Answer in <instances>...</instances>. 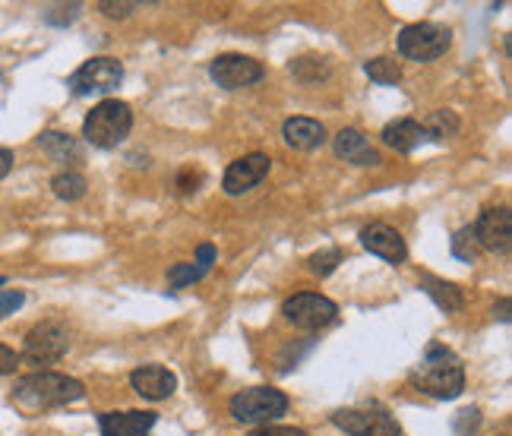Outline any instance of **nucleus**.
Returning a JSON list of instances; mask_svg holds the SVG:
<instances>
[{"label": "nucleus", "instance_id": "obj_1", "mask_svg": "<svg viewBox=\"0 0 512 436\" xmlns=\"http://www.w3.org/2000/svg\"><path fill=\"white\" fill-rule=\"evenodd\" d=\"M10 399L26 414H42V411L64 408V405L86 399V386L80 380H73V376H64V373L35 370V373L23 376V380H16Z\"/></svg>", "mask_w": 512, "mask_h": 436}, {"label": "nucleus", "instance_id": "obj_2", "mask_svg": "<svg viewBox=\"0 0 512 436\" xmlns=\"http://www.w3.org/2000/svg\"><path fill=\"white\" fill-rule=\"evenodd\" d=\"M408 380L418 392L430 395V399L449 402V399H459V395L465 392V367H462L456 351H449L446 345L433 342L424 351V364L418 370H411Z\"/></svg>", "mask_w": 512, "mask_h": 436}, {"label": "nucleus", "instance_id": "obj_3", "mask_svg": "<svg viewBox=\"0 0 512 436\" xmlns=\"http://www.w3.org/2000/svg\"><path fill=\"white\" fill-rule=\"evenodd\" d=\"M133 130V111L121 98H105L98 102L83 121L86 143L95 149H114L121 146Z\"/></svg>", "mask_w": 512, "mask_h": 436}, {"label": "nucleus", "instance_id": "obj_4", "mask_svg": "<svg viewBox=\"0 0 512 436\" xmlns=\"http://www.w3.org/2000/svg\"><path fill=\"white\" fill-rule=\"evenodd\" d=\"M228 411L238 424L269 427L288 414V395L282 389H272V386H250V389H241L238 395H234V399L228 402Z\"/></svg>", "mask_w": 512, "mask_h": 436}, {"label": "nucleus", "instance_id": "obj_5", "mask_svg": "<svg viewBox=\"0 0 512 436\" xmlns=\"http://www.w3.org/2000/svg\"><path fill=\"white\" fill-rule=\"evenodd\" d=\"M452 45V32L440 23H411L399 32V54L405 61L430 64L443 57Z\"/></svg>", "mask_w": 512, "mask_h": 436}, {"label": "nucleus", "instance_id": "obj_6", "mask_svg": "<svg viewBox=\"0 0 512 436\" xmlns=\"http://www.w3.org/2000/svg\"><path fill=\"white\" fill-rule=\"evenodd\" d=\"M70 348V335L67 326L45 320L29 329L26 342H23V354H19V364H29V367H51L57 364L67 354Z\"/></svg>", "mask_w": 512, "mask_h": 436}, {"label": "nucleus", "instance_id": "obj_7", "mask_svg": "<svg viewBox=\"0 0 512 436\" xmlns=\"http://www.w3.org/2000/svg\"><path fill=\"white\" fill-rule=\"evenodd\" d=\"M282 313L294 329L317 332V329H326V326L336 323L339 307H336V301H329V297H323V294L298 291L282 304Z\"/></svg>", "mask_w": 512, "mask_h": 436}, {"label": "nucleus", "instance_id": "obj_8", "mask_svg": "<svg viewBox=\"0 0 512 436\" xmlns=\"http://www.w3.org/2000/svg\"><path fill=\"white\" fill-rule=\"evenodd\" d=\"M121 79H124L121 61H114V57H92V61H86L70 76L67 86L73 95H80V98L83 95H108L121 86Z\"/></svg>", "mask_w": 512, "mask_h": 436}, {"label": "nucleus", "instance_id": "obj_9", "mask_svg": "<svg viewBox=\"0 0 512 436\" xmlns=\"http://www.w3.org/2000/svg\"><path fill=\"white\" fill-rule=\"evenodd\" d=\"M332 424L348 436H402L399 421L383 408H342L332 411Z\"/></svg>", "mask_w": 512, "mask_h": 436}, {"label": "nucleus", "instance_id": "obj_10", "mask_svg": "<svg viewBox=\"0 0 512 436\" xmlns=\"http://www.w3.org/2000/svg\"><path fill=\"white\" fill-rule=\"evenodd\" d=\"M209 76L219 83L222 89H247L256 86L266 76V67L260 61H253L247 54H219L209 64Z\"/></svg>", "mask_w": 512, "mask_h": 436}, {"label": "nucleus", "instance_id": "obj_11", "mask_svg": "<svg viewBox=\"0 0 512 436\" xmlns=\"http://www.w3.org/2000/svg\"><path fill=\"white\" fill-rule=\"evenodd\" d=\"M471 234L481 250L490 253H509L512 247V212L509 206H490L478 215V222L471 225Z\"/></svg>", "mask_w": 512, "mask_h": 436}, {"label": "nucleus", "instance_id": "obj_12", "mask_svg": "<svg viewBox=\"0 0 512 436\" xmlns=\"http://www.w3.org/2000/svg\"><path fill=\"white\" fill-rule=\"evenodd\" d=\"M269 168H272V158L266 152H250V155L228 165V171L222 177V190L228 196H241V193L253 190L256 184H263Z\"/></svg>", "mask_w": 512, "mask_h": 436}, {"label": "nucleus", "instance_id": "obj_13", "mask_svg": "<svg viewBox=\"0 0 512 436\" xmlns=\"http://www.w3.org/2000/svg\"><path fill=\"white\" fill-rule=\"evenodd\" d=\"M361 244H364V250L383 256V260L392 263V266H399V263L408 260V244H405V237H402L396 228H392V225H386V222H373V225H367V228L361 231Z\"/></svg>", "mask_w": 512, "mask_h": 436}, {"label": "nucleus", "instance_id": "obj_14", "mask_svg": "<svg viewBox=\"0 0 512 436\" xmlns=\"http://www.w3.org/2000/svg\"><path fill=\"white\" fill-rule=\"evenodd\" d=\"M130 386L136 395H143L146 402H165L177 389V376L162 364H146L130 373Z\"/></svg>", "mask_w": 512, "mask_h": 436}, {"label": "nucleus", "instance_id": "obj_15", "mask_svg": "<svg viewBox=\"0 0 512 436\" xmlns=\"http://www.w3.org/2000/svg\"><path fill=\"white\" fill-rule=\"evenodd\" d=\"M332 149L348 165H358V168H377L383 162V155L370 146V140L354 127H342L336 136H332Z\"/></svg>", "mask_w": 512, "mask_h": 436}, {"label": "nucleus", "instance_id": "obj_16", "mask_svg": "<svg viewBox=\"0 0 512 436\" xmlns=\"http://www.w3.org/2000/svg\"><path fill=\"white\" fill-rule=\"evenodd\" d=\"M155 424H159V414L155 411H105V414H98L102 436H149Z\"/></svg>", "mask_w": 512, "mask_h": 436}, {"label": "nucleus", "instance_id": "obj_17", "mask_svg": "<svg viewBox=\"0 0 512 436\" xmlns=\"http://www.w3.org/2000/svg\"><path fill=\"white\" fill-rule=\"evenodd\" d=\"M282 136H285V143L298 152H313L329 140L326 127L320 121H313V117H288L282 124Z\"/></svg>", "mask_w": 512, "mask_h": 436}, {"label": "nucleus", "instance_id": "obj_18", "mask_svg": "<svg viewBox=\"0 0 512 436\" xmlns=\"http://www.w3.org/2000/svg\"><path fill=\"white\" fill-rule=\"evenodd\" d=\"M215 256H219V253H215L212 244H200V247H196V260L193 263H174L168 269V285H171V291H181V288H187L193 282H200L203 275H209Z\"/></svg>", "mask_w": 512, "mask_h": 436}, {"label": "nucleus", "instance_id": "obj_19", "mask_svg": "<svg viewBox=\"0 0 512 436\" xmlns=\"http://www.w3.org/2000/svg\"><path fill=\"white\" fill-rule=\"evenodd\" d=\"M380 140H383V146L408 155V152H415L427 140V133H424L421 121H415V117H399V121H392V124L383 127Z\"/></svg>", "mask_w": 512, "mask_h": 436}, {"label": "nucleus", "instance_id": "obj_20", "mask_svg": "<svg viewBox=\"0 0 512 436\" xmlns=\"http://www.w3.org/2000/svg\"><path fill=\"white\" fill-rule=\"evenodd\" d=\"M38 149H42L51 162L57 165H76L83 162V146L73 140L70 133H57V130H48L38 136Z\"/></svg>", "mask_w": 512, "mask_h": 436}, {"label": "nucleus", "instance_id": "obj_21", "mask_svg": "<svg viewBox=\"0 0 512 436\" xmlns=\"http://www.w3.org/2000/svg\"><path fill=\"white\" fill-rule=\"evenodd\" d=\"M421 291H424L440 310H446V313H459V310L465 307V294H462V288H456V285L446 282V279H437V275H421Z\"/></svg>", "mask_w": 512, "mask_h": 436}, {"label": "nucleus", "instance_id": "obj_22", "mask_svg": "<svg viewBox=\"0 0 512 436\" xmlns=\"http://www.w3.org/2000/svg\"><path fill=\"white\" fill-rule=\"evenodd\" d=\"M288 70L294 73V79H301V83L310 86V83H320V79H329L332 64L323 54H301V57H294Z\"/></svg>", "mask_w": 512, "mask_h": 436}, {"label": "nucleus", "instance_id": "obj_23", "mask_svg": "<svg viewBox=\"0 0 512 436\" xmlns=\"http://www.w3.org/2000/svg\"><path fill=\"white\" fill-rule=\"evenodd\" d=\"M421 127H424V133H427V140L443 143V140H449V136H456V133L462 130V121H459V114H456V111L440 108V111L427 114V121H424Z\"/></svg>", "mask_w": 512, "mask_h": 436}, {"label": "nucleus", "instance_id": "obj_24", "mask_svg": "<svg viewBox=\"0 0 512 436\" xmlns=\"http://www.w3.org/2000/svg\"><path fill=\"white\" fill-rule=\"evenodd\" d=\"M51 190L57 200H64V203H76V200H83L86 190H89V181L80 174V171H61V174H54L51 177Z\"/></svg>", "mask_w": 512, "mask_h": 436}, {"label": "nucleus", "instance_id": "obj_25", "mask_svg": "<svg viewBox=\"0 0 512 436\" xmlns=\"http://www.w3.org/2000/svg\"><path fill=\"white\" fill-rule=\"evenodd\" d=\"M364 73L380 86H396L402 79V64L396 57H373V61L364 64Z\"/></svg>", "mask_w": 512, "mask_h": 436}, {"label": "nucleus", "instance_id": "obj_26", "mask_svg": "<svg viewBox=\"0 0 512 436\" xmlns=\"http://www.w3.org/2000/svg\"><path fill=\"white\" fill-rule=\"evenodd\" d=\"M452 256L456 260H462V263H475L478 256H481V247H478V241H475V234H471V225H465V228H459L456 234H452Z\"/></svg>", "mask_w": 512, "mask_h": 436}, {"label": "nucleus", "instance_id": "obj_27", "mask_svg": "<svg viewBox=\"0 0 512 436\" xmlns=\"http://www.w3.org/2000/svg\"><path fill=\"white\" fill-rule=\"evenodd\" d=\"M345 260V253L339 250V247H326V250H320V253H313L310 260H307V269L313 272V275H320V279H326V275H332L339 269V263Z\"/></svg>", "mask_w": 512, "mask_h": 436}, {"label": "nucleus", "instance_id": "obj_28", "mask_svg": "<svg viewBox=\"0 0 512 436\" xmlns=\"http://www.w3.org/2000/svg\"><path fill=\"white\" fill-rule=\"evenodd\" d=\"M200 184H203V174L196 171V168H181V171H177V177H174V187H177V193H181V196L196 193V190H200Z\"/></svg>", "mask_w": 512, "mask_h": 436}, {"label": "nucleus", "instance_id": "obj_29", "mask_svg": "<svg viewBox=\"0 0 512 436\" xmlns=\"http://www.w3.org/2000/svg\"><path fill=\"white\" fill-rule=\"evenodd\" d=\"M23 304H26V294L23 291H13V288L0 291V320H4V316H10V313H16Z\"/></svg>", "mask_w": 512, "mask_h": 436}, {"label": "nucleus", "instance_id": "obj_30", "mask_svg": "<svg viewBox=\"0 0 512 436\" xmlns=\"http://www.w3.org/2000/svg\"><path fill=\"white\" fill-rule=\"evenodd\" d=\"M481 424V411L478 408H465L459 411V421H456V436H468V433H475Z\"/></svg>", "mask_w": 512, "mask_h": 436}, {"label": "nucleus", "instance_id": "obj_31", "mask_svg": "<svg viewBox=\"0 0 512 436\" xmlns=\"http://www.w3.org/2000/svg\"><path fill=\"white\" fill-rule=\"evenodd\" d=\"M136 7V0H121V4H114V0H102V4H98V10H102L105 16H111V19H124V16H130Z\"/></svg>", "mask_w": 512, "mask_h": 436}, {"label": "nucleus", "instance_id": "obj_32", "mask_svg": "<svg viewBox=\"0 0 512 436\" xmlns=\"http://www.w3.org/2000/svg\"><path fill=\"white\" fill-rule=\"evenodd\" d=\"M247 436H307L304 430H298V427H279V424H269V427H256L253 433H247Z\"/></svg>", "mask_w": 512, "mask_h": 436}, {"label": "nucleus", "instance_id": "obj_33", "mask_svg": "<svg viewBox=\"0 0 512 436\" xmlns=\"http://www.w3.org/2000/svg\"><path fill=\"white\" fill-rule=\"evenodd\" d=\"M19 367V354L7 345H0V376H10Z\"/></svg>", "mask_w": 512, "mask_h": 436}, {"label": "nucleus", "instance_id": "obj_34", "mask_svg": "<svg viewBox=\"0 0 512 436\" xmlns=\"http://www.w3.org/2000/svg\"><path fill=\"white\" fill-rule=\"evenodd\" d=\"M10 168H13V152L0 146V181H4V177L10 174Z\"/></svg>", "mask_w": 512, "mask_h": 436}, {"label": "nucleus", "instance_id": "obj_35", "mask_svg": "<svg viewBox=\"0 0 512 436\" xmlns=\"http://www.w3.org/2000/svg\"><path fill=\"white\" fill-rule=\"evenodd\" d=\"M494 313L500 316V320H503V323H509V301H506V297H503V301H500V307H497Z\"/></svg>", "mask_w": 512, "mask_h": 436}, {"label": "nucleus", "instance_id": "obj_36", "mask_svg": "<svg viewBox=\"0 0 512 436\" xmlns=\"http://www.w3.org/2000/svg\"><path fill=\"white\" fill-rule=\"evenodd\" d=\"M0 285H7V279H4V275H0Z\"/></svg>", "mask_w": 512, "mask_h": 436}]
</instances>
